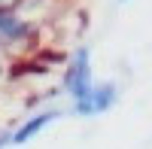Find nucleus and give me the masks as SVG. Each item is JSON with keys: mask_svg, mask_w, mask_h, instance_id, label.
I'll list each match as a JSON object with an SVG mask.
<instances>
[{"mask_svg": "<svg viewBox=\"0 0 152 149\" xmlns=\"http://www.w3.org/2000/svg\"><path fill=\"white\" fill-rule=\"evenodd\" d=\"M61 85H64V91L70 94L73 104L91 94L94 73H91V49H88V46H76L70 52L67 67H64V76H61Z\"/></svg>", "mask_w": 152, "mask_h": 149, "instance_id": "nucleus-1", "label": "nucleus"}, {"mask_svg": "<svg viewBox=\"0 0 152 149\" xmlns=\"http://www.w3.org/2000/svg\"><path fill=\"white\" fill-rule=\"evenodd\" d=\"M116 101H119L116 82H113V79H104V82H94L91 94L82 97V101H76L70 110H73V116H79V119H91V116H100V113H107V110H113Z\"/></svg>", "mask_w": 152, "mask_h": 149, "instance_id": "nucleus-2", "label": "nucleus"}, {"mask_svg": "<svg viewBox=\"0 0 152 149\" xmlns=\"http://www.w3.org/2000/svg\"><path fill=\"white\" fill-rule=\"evenodd\" d=\"M55 119H61V110H40V113H34V116H28V119H24L21 122V125L15 128V131H12V146H24V143H28L31 137H37V134H40L46 125H52V122Z\"/></svg>", "mask_w": 152, "mask_h": 149, "instance_id": "nucleus-3", "label": "nucleus"}, {"mask_svg": "<svg viewBox=\"0 0 152 149\" xmlns=\"http://www.w3.org/2000/svg\"><path fill=\"white\" fill-rule=\"evenodd\" d=\"M31 37V21L18 12H0V46H18Z\"/></svg>", "mask_w": 152, "mask_h": 149, "instance_id": "nucleus-4", "label": "nucleus"}, {"mask_svg": "<svg viewBox=\"0 0 152 149\" xmlns=\"http://www.w3.org/2000/svg\"><path fill=\"white\" fill-rule=\"evenodd\" d=\"M21 0H0V12H18Z\"/></svg>", "mask_w": 152, "mask_h": 149, "instance_id": "nucleus-5", "label": "nucleus"}, {"mask_svg": "<svg viewBox=\"0 0 152 149\" xmlns=\"http://www.w3.org/2000/svg\"><path fill=\"white\" fill-rule=\"evenodd\" d=\"M3 146H12V131H0V149Z\"/></svg>", "mask_w": 152, "mask_h": 149, "instance_id": "nucleus-6", "label": "nucleus"}, {"mask_svg": "<svg viewBox=\"0 0 152 149\" xmlns=\"http://www.w3.org/2000/svg\"><path fill=\"white\" fill-rule=\"evenodd\" d=\"M0 73H3V61H0Z\"/></svg>", "mask_w": 152, "mask_h": 149, "instance_id": "nucleus-7", "label": "nucleus"}]
</instances>
